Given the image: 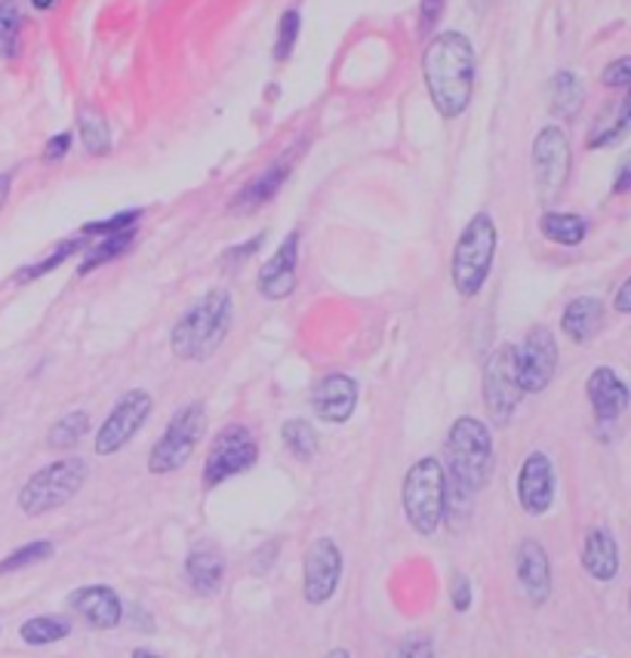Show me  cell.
<instances>
[{
    "label": "cell",
    "instance_id": "15",
    "mask_svg": "<svg viewBox=\"0 0 631 658\" xmlns=\"http://www.w3.org/2000/svg\"><path fill=\"white\" fill-rule=\"evenodd\" d=\"M311 407H314V415L326 425H343L358 407V382L343 373L326 375L311 392Z\"/></svg>",
    "mask_w": 631,
    "mask_h": 658
},
{
    "label": "cell",
    "instance_id": "31",
    "mask_svg": "<svg viewBox=\"0 0 631 658\" xmlns=\"http://www.w3.org/2000/svg\"><path fill=\"white\" fill-rule=\"evenodd\" d=\"M281 437H284V446L299 462H308L314 456V449H318V434H314V427L306 419H289V422H284Z\"/></svg>",
    "mask_w": 631,
    "mask_h": 658
},
{
    "label": "cell",
    "instance_id": "11",
    "mask_svg": "<svg viewBox=\"0 0 631 658\" xmlns=\"http://www.w3.org/2000/svg\"><path fill=\"white\" fill-rule=\"evenodd\" d=\"M570 139L560 126H545L533 142V178L545 203L558 200L570 178Z\"/></svg>",
    "mask_w": 631,
    "mask_h": 658
},
{
    "label": "cell",
    "instance_id": "33",
    "mask_svg": "<svg viewBox=\"0 0 631 658\" xmlns=\"http://www.w3.org/2000/svg\"><path fill=\"white\" fill-rule=\"evenodd\" d=\"M81 249V237H74V240H65V244H59V247L47 256V259H40V262H35V265L22 268L16 274L18 284H32V281H37V277H44V274H50V271H55V268L62 265V262H69L74 252Z\"/></svg>",
    "mask_w": 631,
    "mask_h": 658
},
{
    "label": "cell",
    "instance_id": "41",
    "mask_svg": "<svg viewBox=\"0 0 631 658\" xmlns=\"http://www.w3.org/2000/svg\"><path fill=\"white\" fill-rule=\"evenodd\" d=\"M262 240H265V234H256V237H252V240H247L244 247L228 249V252L222 256V262H225V265H244V262L250 259L252 252L259 249V244H262Z\"/></svg>",
    "mask_w": 631,
    "mask_h": 658
},
{
    "label": "cell",
    "instance_id": "36",
    "mask_svg": "<svg viewBox=\"0 0 631 658\" xmlns=\"http://www.w3.org/2000/svg\"><path fill=\"white\" fill-rule=\"evenodd\" d=\"M139 219H143V210H124V213L111 215V219L84 225V234H92V237H109V234L129 232V228H136Z\"/></svg>",
    "mask_w": 631,
    "mask_h": 658
},
{
    "label": "cell",
    "instance_id": "10",
    "mask_svg": "<svg viewBox=\"0 0 631 658\" xmlns=\"http://www.w3.org/2000/svg\"><path fill=\"white\" fill-rule=\"evenodd\" d=\"M154 410V400H151V394L143 392V388H133V392H126L114 407H111L109 419L102 422V427L96 431V440H92V449H96V456H114V452H121L139 431L148 422V415Z\"/></svg>",
    "mask_w": 631,
    "mask_h": 658
},
{
    "label": "cell",
    "instance_id": "28",
    "mask_svg": "<svg viewBox=\"0 0 631 658\" xmlns=\"http://www.w3.org/2000/svg\"><path fill=\"white\" fill-rule=\"evenodd\" d=\"M77 124H81V142H84V148H87L90 154H96V158L109 154L111 129H109V124H106V117H102L96 108H90V105L81 108Z\"/></svg>",
    "mask_w": 631,
    "mask_h": 658
},
{
    "label": "cell",
    "instance_id": "44",
    "mask_svg": "<svg viewBox=\"0 0 631 658\" xmlns=\"http://www.w3.org/2000/svg\"><path fill=\"white\" fill-rule=\"evenodd\" d=\"M614 308L619 311V314H631V277L619 286V293H616L614 299Z\"/></svg>",
    "mask_w": 631,
    "mask_h": 658
},
{
    "label": "cell",
    "instance_id": "46",
    "mask_svg": "<svg viewBox=\"0 0 631 658\" xmlns=\"http://www.w3.org/2000/svg\"><path fill=\"white\" fill-rule=\"evenodd\" d=\"M35 3V10H53L55 0H32Z\"/></svg>",
    "mask_w": 631,
    "mask_h": 658
},
{
    "label": "cell",
    "instance_id": "5",
    "mask_svg": "<svg viewBox=\"0 0 631 658\" xmlns=\"http://www.w3.org/2000/svg\"><path fill=\"white\" fill-rule=\"evenodd\" d=\"M493 256H496V222L490 213H478L462 228L453 249V286L462 299H471L484 289Z\"/></svg>",
    "mask_w": 631,
    "mask_h": 658
},
{
    "label": "cell",
    "instance_id": "39",
    "mask_svg": "<svg viewBox=\"0 0 631 658\" xmlns=\"http://www.w3.org/2000/svg\"><path fill=\"white\" fill-rule=\"evenodd\" d=\"M444 3L447 0H422V7H419V35H432L434 25L444 16Z\"/></svg>",
    "mask_w": 631,
    "mask_h": 658
},
{
    "label": "cell",
    "instance_id": "34",
    "mask_svg": "<svg viewBox=\"0 0 631 658\" xmlns=\"http://www.w3.org/2000/svg\"><path fill=\"white\" fill-rule=\"evenodd\" d=\"M18 28H22V10L16 0H0V53H13Z\"/></svg>",
    "mask_w": 631,
    "mask_h": 658
},
{
    "label": "cell",
    "instance_id": "30",
    "mask_svg": "<svg viewBox=\"0 0 631 658\" xmlns=\"http://www.w3.org/2000/svg\"><path fill=\"white\" fill-rule=\"evenodd\" d=\"M90 431V415L84 410H74L69 415H62L53 427H50V434H47V444L53 446V449H72L84 440V434Z\"/></svg>",
    "mask_w": 631,
    "mask_h": 658
},
{
    "label": "cell",
    "instance_id": "1",
    "mask_svg": "<svg viewBox=\"0 0 631 658\" xmlns=\"http://www.w3.org/2000/svg\"><path fill=\"white\" fill-rule=\"evenodd\" d=\"M422 74L441 117H459L469 108L474 89V50L469 37L459 32L434 37L422 55Z\"/></svg>",
    "mask_w": 631,
    "mask_h": 658
},
{
    "label": "cell",
    "instance_id": "38",
    "mask_svg": "<svg viewBox=\"0 0 631 658\" xmlns=\"http://www.w3.org/2000/svg\"><path fill=\"white\" fill-rule=\"evenodd\" d=\"M601 80H604V87L610 89H631V55L610 62L601 74Z\"/></svg>",
    "mask_w": 631,
    "mask_h": 658
},
{
    "label": "cell",
    "instance_id": "45",
    "mask_svg": "<svg viewBox=\"0 0 631 658\" xmlns=\"http://www.w3.org/2000/svg\"><path fill=\"white\" fill-rule=\"evenodd\" d=\"M10 188H13V176H10V173H0V210H3V203H7V197H10Z\"/></svg>",
    "mask_w": 631,
    "mask_h": 658
},
{
    "label": "cell",
    "instance_id": "32",
    "mask_svg": "<svg viewBox=\"0 0 631 658\" xmlns=\"http://www.w3.org/2000/svg\"><path fill=\"white\" fill-rule=\"evenodd\" d=\"M53 551H55L53 542H47V538L28 542V545H22V548L10 551L3 560H0V575H10V572L28 570V567H35V563H44V560L53 557Z\"/></svg>",
    "mask_w": 631,
    "mask_h": 658
},
{
    "label": "cell",
    "instance_id": "27",
    "mask_svg": "<svg viewBox=\"0 0 631 658\" xmlns=\"http://www.w3.org/2000/svg\"><path fill=\"white\" fill-rule=\"evenodd\" d=\"M69 634H72V622L59 616H35L18 628V637L28 646H50V643L65 641Z\"/></svg>",
    "mask_w": 631,
    "mask_h": 658
},
{
    "label": "cell",
    "instance_id": "9",
    "mask_svg": "<svg viewBox=\"0 0 631 658\" xmlns=\"http://www.w3.org/2000/svg\"><path fill=\"white\" fill-rule=\"evenodd\" d=\"M259 459V446L252 440L250 427L247 425H225L216 434V440L207 452L203 462V486L213 489L219 483H225L228 477H237L244 471H250Z\"/></svg>",
    "mask_w": 631,
    "mask_h": 658
},
{
    "label": "cell",
    "instance_id": "3",
    "mask_svg": "<svg viewBox=\"0 0 631 658\" xmlns=\"http://www.w3.org/2000/svg\"><path fill=\"white\" fill-rule=\"evenodd\" d=\"M404 514L413 533L434 535L444 526L447 511V468L434 456H422L413 468L404 474Z\"/></svg>",
    "mask_w": 631,
    "mask_h": 658
},
{
    "label": "cell",
    "instance_id": "6",
    "mask_svg": "<svg viewBox=\"0 0 631 658\" xmlns=\"http://www.w3.org/2000/svg\"><path fill=\"white\" fill-rule=\"evenodd\" d=\"M87 474H90V464L84 459H59V462L47 464L35 471L25 486L18 489V508L25 517H40L50 514L55 508L69 505L87 483Z\"/></svg>",
    "mask_w": 631,
    "mask_h": 658
},
{
    "label": "cell",
    "instance_id": "4",
    "mask_svg": "<svg viewBox=\"0 0 631 658\" xmlns=\"http://www.w3.org/2000/svg\"><path fill=\"white\" fill-rule=\"evenodd\" d=\"M493 474V437L490 427L474 419L462 415L456 419L447 434V477L469 493L484 489Z\"/></svg>",
    "mask_w": 631,
    "mask_h": 658
},
{
    "label": "cell",
    "instance_id": "18",
    "mask_svg": "<svg viewBox=\"0 0 631 658\" xmlns=\"http://www.w3.org/2000/svg\"><path fill=\"white\" fill-rule=\"evenodd\" d=\"M515 570H518V582H521L530 604L542 606L552 597V563H548V554L536 538H523L518 545Z\"/></svg>",
    "mask_w": 631,
    "mask_h": 658
},
{
    "label": "cell",
    "instance_id": "21",
    "mask_svg": "<svg viewBox=\"0 0 631 658\" xmlns=\"http://www.w3.org/2000/svg\"><path fill=\"white\" fill-rule=\"evenodd\" d=\"M582 567L597 582H614L616 579V572H619V548H616L614 535L607 533L604 526H597V530L585 535Z\"/></svg>",
    "mask_w": 631,
    "mask_h": 658
},
{
    "label": "cell",
    "instance_id": "37",
    "mask_svg": "<svg viewBox=\"0 0 631 658\" xmlns=\"http://www.w3.org/2000/svg\"><path fill=\"white\" fill-rule=\"evenodd\" d=\"M388 658H434V643L429 634H410L397 643Z\"/></svg>",
    "mask_w": 631,
    "mask_h": 658
},
{
    "label": "cell",
    "instance_id": "13",
    "mask_svg": "<svg viewBox=\"0 0 631 658\" xmlns=\"http://www.w3.org/2000/svg\"><path fill=\"white\" fill-rule=\"evenodd\" d=\"M302 594L311 606H324L343 582V551L333 538H314L306 551Z\"/></svg>",
    "mask_w": 631,
    "mask_h": 658
},
{
    "label": "cell",
    "instance_id": "2",
    "mask_svg": "<svg viewBox=\"0 0 631 658\" xmlns=\"http://www.w3.org/2000/svg\"><path fill=\"white\" fill-rule=\"evenodd\" d=\"M232 318H235L232 293L228 289H210L173 326V333H170L173 355L180 360H188V363L210 360L228 336Z\"/></svg>",
    "mask_w": 631,
    "mask_h": 658
},
{
    "label": "cell",
    "instance_id": "24",
    "mask_svg": "<svg viewBox=\"0 0 631 658\" xmlns=\"http://www.w3.org/2000/svg\"><path fill=\"white\" fill-rule=\"evenodd\" d=\"M631 129V89H626L614 105L604 108V114L597 117L592 133H589V148H610L622 142V136H629Z\"/></svg>",
    "mask_w": 631,
    "mask_h": 658
},
{
    "label": "cell",
    "instance_id": "20",
    "mask_svg": "<svg viewBox=\"0 0 631 658\" xmlns=\"http://www.w3.org/2000/svg\"><path fill=\"white\" fill-rule=\"evenodd\" d=\"M289 176V166L284 161L274 163L269 170H262L259 176L247 182L235 197H232V203H228V213L235 215H250L256 213L259 207H265L271 197L281 191V185H284V178Z\"/></svg>",
    "mask_w": 631,
    "mask_h": 658
},
{
    "label": "cell",
    "instance_id": "22",
    "mask_svg": "<svg viewBox=\"0 0 631 658\" xmlns=\"http://www.w3.org/2000/svg\"><path fill=\"white\" fill-rule=\"evenodd\" d=\"M185 575H188V585L195 587L198 594L210 597L225 582V560H222V554L216 548L198 545L185 557Z\"/></svg>",
    "mask_w": 631,
    "mask_h": 658
},
{
    "label": "cell",
    "instance_id": "19",
    "mask_svg": "<svg viewBox=\"0 0 631 658\" xmlns=\"http://www.w3.org/2000/svg\"><path fill=\"white\" fill-rule=\"evenodd\" d=\"M585 394H589V404H592V410L601 422H614L629 410V385L610 367H597L595 373L589 375Z\"/></svg>",
    "mask_w": 631,
    "mask_h": 658
},
{
    "label": "cell",
    "instance_id": "17",
    "mask_svg": "<svg viewBox=\"0 0 631 658\" xmlns=\"http://www.w3.org/2000/svg\"><path fill=\"white\" fill-rule=\"evenodd\" d=\"M296 262H299V234L293 232L284 237V244L274 249V256L259 271V293L271 302L287 299L296 289Z\"/></svg>",
    "mask_w": 631,
    "mask_h": 658
},
{
    "label": "cell",
    "instance_id": "29",
    "mask_svg": "<svg viewBox=\"0 0 631 658\" xmlns=\"http://www.w3.org/2000/svg\"><path fill=\"white\" fill-rule=\"evenodd\" d=\"M133 240H136V228H129V232H121V234H109V237H99V244L87 252V259L81 262V274H90V271H96V268L109 265V262H114L117 256H124L126 249L133 247Z\"/></svg>",
    "mask_w": 631,
    "mask_h": 658
},
{
    "label": "cell",
    "instance_id": "40",
    "mask_svg": "<svg viewBox=\"0 0 631 658\" xmlns=\"http://www.w3.org/2000/svg\"><path fill=\"white\" fill-rule=\"evenodd\" d=\"M450 600L456 612H469L471 609V582L469 575H453Z\"/></svg>",
    "mask_w": 631,
    "mask_h": 658
},
{
    "label": "cell",
    "instance_id": "23",
    "mask_svg": "<svg viewBox=\"0 0 631 658\" xmlns=\"http://www.w3.org/2000/svg\"><path fill=\"white\" fill-rule=\"evenodd\" d=\"M601 321H604V305L595 296H582V299H573V302L564 308V318H560V330L564 336L577 345H585L592 342L595 333L601 330Z\"/></svg>",
    "mask_w": 631,
    "mask_h": 658
},
{
    "label": "cell",
    "instance_id": "25",
    "mask_svg": "<svg viewBox=\"0 0 631 658\" xmlns=\"http://www.w3.org/2000/svg\"><path fill=\"white\" fill-rule=\"evenodd\" d=\"M585 102V89L573 72H558L548 84V108L558 121H573Z\"/></svg>",
    "mask_w": 631,
    "mask_h": 658
},
{
    "label": "cell",
    "instance_id": "48",
    "mask_svg": "<svg viewBox=\"0 0 631 658\" xmlns=\"http://www.w3.org/2000/svg\"><path fill=\"white\" fill-rule=\"evenodd\" d=\"M326 658H351V656H348L345 649H333V653H330V656H326Z\"/></svg>",
    "mask_w": 631,
    "mask_h": 658
},
{
    "label": "cell",
    "instance_id": "47",
    "mask_svg": "<svg viewBox=\"0 0 631 658\" xmlns=\"http://www.w3.org/2000/svg\"><path fill=\"white\" fill-rule=\"evenodd\" d=\"M133 658H161V656H154V653H148V649H136Z\"/></svg>",
    "mask_w": 631,
    "mask_h": 658
},
{
    "label": "cell",
    "instance_id": "14",
    "mask_svg": "<svg viewBox=\"0 0 631 658\" xmlns=\"http://www.w3.org/2000/svg\"><path fill=\"white\" fill-rule=\"evenodd\" d=\"M518 501L530 517L548 514L555 501V464L545 452H530L518 474Z\"/></svg>",
    "mask_w": 631,
    "mask_h": 658
},
{
    "label": "cell",
    "instance_id": "42",
    "mask_svg": "<svg viewBox=\"0 0 631 658\" xmlns=\"http://www.w3.org/2000/svg\"><path fill=\"white\" fill-rule=\"evenodd\" d=\"M69 148H72V133H59V136H53L50 142L44 145V161H62V158L69 154Z\"/></svg>",
    "mask_w": 631,
    "mask_h": 658
},
{
    "label": "cell",
    "instance_id": "26",
    "mask_svg": "<svg viewBox=\"0 0 631 658\" xmlns=\"http://www.w3.org/2000/svg\"><path fill=\"white\" fill-rule=\"evenodd\" d=\"M540 232L542 237H548L552 244H560V247H577V244L585 240L589 225H585V219L577 213H545L540 219Z\"/></svg>",
    "mask_w": 631,
    "mask_h": 658
},
{
    "label": "cell",
    "instance_id": "12",
    "mask_svg": "<svg viewBox=\"0 0 631 658\" xmlns=\"http://www.w3.org/2000/svg\"><path fill=\"white\" fill-rule=\"evenodd\" d=\"M558 370V342L548 326H533L518 348V378L523 394H540L548 388Z\"/></svg>",
    "mask_w": 631,
    "mask_h": 658
},
{
    "label": "cell",
    "instance_id": "35",
    "mask_svg": "<svg viewBox=\"0 0 631 658\" xmlns=\"http://www.w3.org/2000/svg\"><path fill=\"white\" fill-rule=\"evenodd\" d=\"M299 13L296 10H287L284 16H281V25H277V40H274V59L277 62H287L289 53H293V47H296V40H299Z\"/></svg>",
    "mask_w": 631,
    "mask_h": 658
},
{
    "label": "cell",
    "instance_id": "8",
    "mask_svg": "<svg viewBox=\"0 0 631 658\" xmlns=\"http://www.w3.org/2000/svg\"><path fill=\"white\" fill-rule=\"evenodd\" d=\"M523 400L518 378V348L499 345L484 367V407L496 425H508Z\"/></svg>",
    "mask_w": 631,
    "mask_h": 658
},
{
    "label": "cell",
    "instance_id": "43",
    "mask_svg": "<svg viewBox=\"0 0 631 658\" xmlns=\"http://www.w3.org/2000/svg\"><path fill=\"white\" fill-rule=\"evenodd\" d=\"M626 191H631V151L619 161L614 178V195H626Z\"/></svg>",
    "mask_w": 631,
    "mask_h": 658
},
{
    "label": "cell",
    "instance_id": "7",
    "mask_svg": "<svg viewBox=\"0 0 631 658\" xmlns=\"http://www.w3.org/2000/svg\"><path fill=\"white\" fill-rule=\"evenodd\" d=\"M203 431H207V410H203V404L182 407L170 419V425L158 437V444L151 446L148 471L151 474H173V471L185 468V462L195 456V449L203 440Z\"/></svg>",
    "mask_w": 631,
    "mask_h": 658
},
{
    "label": "cell",
    "instance_id": "16",
    "mask_svg": "<svg viewBox=\"0 0 631 658\" xmlns=\"http://www.w3.org/2000/svg\"><path fill=\"white\" fill-rule=\"evenodd\" d=\"M69 606L96 631H111L124 619V604H121L117 591L109 585L77 587L69 597Z\"/></svg>",
    "mask_w": 631,
    "mask_h": 658
}]
</instances>
